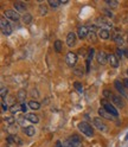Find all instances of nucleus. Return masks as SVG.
I'll return each mask as SVG.
<instances>
[{
	"label": "nucleus",
	"instance_id": "obj_1",
	"mask_svg": "<svg viewBox=\"0 0 128 147\" xmlns=\"http://www.w3.org/2000/svg\"><path fill=\"white\" fill-rule=\"evenodd\" d=\"M78 129L83 133L84 135H87V136H93L94 135V129H93V127H91L89 123H87V122H79L78 123Z\"/></svg>",
	"mask_w": 128,
	"mask_h": 147
},
{
	"label": "nucleus",
	"instance_id": "obj_2",
	"mask_svg": "<svg viewBox=\"0 0 128 147\" xmlns=\"http://www.w3.org/2000/svg\"><path fill=\"white\" fill-rule=\"evenodd\" d=\"M0 26H1V30H3V33L8 36L12 33V26L10 24V22L6 20L5 18H1V20H0Z\"/></svg>",
	"mask_w": 128,
	"mask_h": 147
},
{
	"label": "nucleus",
	"instance_id": "obj_3",
	"mask_svg": "<svg viewBox=\"0 0 128 147\" xmlns=\"http://www.w3.org/2000/svg\"><path fill=\"white\" fill-rule=\"evenodd\" d=\"M101 103L103 105V108L107 110L109 114H112L114 117H116V116L119 115V113H117V110L115 109V107H114L113 105H110L109 102H107V100H102V101H101Z\"/></svg>",
	"mask_w": 128,
	"mask_h": 147
},
{
	"label": "nucleus",
	"instance_id": "obj_4",
	"mask_svg": "<svg viewBox=\"0 0 128 147\" xmlns=\"http://www.w3.org/2000/svg\"><path fill=\"white\" fill-rule=\"evenodd\" d=\"M96 24H97L98 26L104 27L106 30H107V29H112V27H113V23H112L110 20L106 19V18H102V17H98V18H97V19H96Z\"/></svg>",
	"mask_w": 128,
	"mask_h": 147
},
{
	"label": "nucleus",
	"instance_id": "obj_5",
	"mask_svg": "<svg viewBox=\"0 0 128 147\" xmlns=\"http://www.w3.org/2000/svg\"><path fill=\"white\" fill-rule=\"evenodd\" d=\"M65 61H67V64H68L69 67H72V68H74V67H75V64L77 63V55L74 53V52H71V51L68 52Z\"/></svg>",
	"mask_w": 128,
	"mask_h": 147
},
{
	"label": "nucleus",
	"instance_id": "obj_6",
	"mask_svg": "<svg viewBox=\"0 0 128 147\" xmlns=\"http://www.w3.org/2000/svg\"><path fill=\"white\" fill-rule=\"evenodd\" d=\"M93 125L97 128L98 131H101V132H107V126H106V123H104L100 117H95V119H93Z\"/></svg>",
	"mask_w": 128,
	"mask_h": 147
},
{
	"label": "nucleus",
	"instance_id": "obj_7",
	"mask_svg": "<svg viewBox=\"0 0 128 147\" xmlns=\"http://www.w3.org/2000/svg\"><path fill=\"white\" fill-rule=\"evenodd\" d=\"M4 16L6 18H8V19L13 20V22H18V20H19V14H18L15 11H12V10H6L5 13H4Z\"/></svg>",
	"mask_w": 128,
	"mask_h": 147
},
{
	"label": "nucleus",
	"instance_id": "obj_8",
	"mask_svg": "<svg viewBox=\"0 0 128 147\" xmlns=\"http://www.w3.org/2000/svg\"><path fill=\"white\" fill-rule=\"evenodd\" d=\"M96 59H97V62H98L100 64L104 65V64H107V62H108V55H107L104 51H100V52H97Z\"/></svg>",
	"mask_w": 128,
	"mask_h": 147
},
{
	"label": "nucleus",
	"instance_id": "obj_9",
	"mask_svg": "<svg viewBox=\"0 0 128 147\" xmlns=\"http://www.w3.org/2000/svg\"><path fill=\"white\" fill-rule=\"evenodd\" d=\"M114 86H115V88L120 91V94L122 95V96H126V94H127V91H126V87H125V84H123V82H121V81H119V80H115V82H114Z\"/></svg>",
	"mask_w": 128,
	"mask_h": 147
},
{
	"label": "nucleus",
	"instance_id": "obj_10",
	"mask_svg": "<svg viewBox=\"0 0 128 147\" xmlns=\"http://www.w3.org/2000/svg\"><path fill=\"white\" fill-rule=\"evenodd\" d=\"M67 44H68V47H70V48H72L76 44V34L74 32H69L68 33V36H67Z\"/></svg>",
	"mask_w": 128,
	"mask_h": 147
},
{
	"label": "nucleus",
	"instance_id": "obj_11",
	"mask_svg": "<svg viewBox=\"0 0 128 147\" xmlns=\"http://www.w3.org/2000/svg\"><path fill=\"white\" fill-rule=\"evenodd\" d=\"M112 100H113V103H114L116 107H119V108H123V107H125V101L122 100L121 96L114 95V96L112 97Z\"/></svg>",
	"mask_w": 128,
	"mask_h": 147
},
{
	"label": "nucleus",
	"instance_id": "obj_12",
	"mask_svg": "<svg viewBox=\"0 0 128 147\" xmlns=\"http://www.w3.org/2000/svg\"><path fill=\"white\" fill-rule=\"evenodd\" d=\"M108 62L110 63V65L113 68H117L119 67V58L115 55H108Z\"/></svg>",
	"mask_w": 128,
	"mask_h": 147
},
{
	"label": "nucleus",
	"instance_id": "obj_13",
	"mask_svg": "<svg viewBox=\"0 0 128 147\" xmlns=\"http://www.w3.org/2000/svg\"><path fill=\"white\" fill-rule=\"evenodd\" d=\"M98 114L101 115V117H104V119H107V120H114V116H112V114H109L104 108H100Z\"/></svg>",
	"mask_w": 128,
	"mask_h": 147
},
{
	"label": "nucleus",
	"instance_id": "obj_14",
	"mask_svg": "<svg viewBox=\"0 0 128 147\" xmlns=\"http://www.w3.org/2000/svg\"><path fill=\"white\" fill-rule=\"evenodd\" d=\"M77 33H78V37H79L81 39H84L86 37H87V34H88V27H86V26H81V27H78Z\"/></svg>",
	"mask_w": 128,
	"mask_h": 147
},
{
	"label": "nucleus",
	"instance_id": "obj_15",
	"mask_svg": "<svg viewBox=\"0 0 128 147\" xmlns=\"http://www.w3.org/2000/svg\"><path fill=\"white\" fill-rule=\"evenodd\" d=\"M13 6H14V8H15V11H18V12H25V11H26V5H25L24 3L15 1V3L13 4Z\"/></svg>",
	"mask_w": 128,
	"mask_h": 147
},
{
	"label": "nucleus",
	"instance_id": "obj_16",
	"mask_svg": "<svg viewBox=\"0 0 128 147\" xmlns=\"http://www.w3.org/2000/svg\"><path fill=\"white\" fill-rule=\"evenodd\" d=\"M23 132H24L27 136H33V135L36 134V129H34V127H32V126L24 127V128H23Z\"/></svg>",
	"mask_w": 128,
	"mask_h": 147
},
{
	"label": "nucleus",
	"instance_id": "obj_17",
	"mask_svg": "<svg viewBox=\"0 0 128 147\" xmlns=\"http://www.w3.org/2000/svg\"><path fill=\"white\" fill-rule=\"evenodd\" d=\"M26 119H27V120H29L30 122H32V123H38V122H39V117L36 115V114H32V113L27 114V115H26Z\"/></svg>",
	"mask_w": 128,
	"mask_h": 147
},
{
	"label": "nucleus",
	"instance_id": "obj_18",
	"mask_svg": "<svg viewBox=\"0 0 128 147\" xmlns=\"http://www.w3.org/2000/svg\"><path fill=\"white\" fill-rule=\"evenodd\" d=\"M98 36L101 37V39H108L109 36H110V33H109V31L106 30V29H101V30H100Z\"/></svg>",
	"mask_w": 128,
	"mask_h": 147
},
{
	"label": "nucleus",
	"instance_id": "obj_19",
	"mask_svg": "<svg viewBox=\"0 0 128 147\" xmlns=\"http://www.w3.org/2000/svg\"><path fill=\"white\" fill-rule=\"evenodd\" d=\"M23 22H24V24H26V25L31 24V23H32V16H31L30 13H25L24 17H23Z\"/></svg>",
	"mask_w": 128,
	"mask_h": 147
},
{
	"label": "nucleus",
	"instance_id": "obj_20",
	"mask_svg": "<svg viewBox=\"0 0 128 147\" xmlns=\"http://www.w3.org/2000/svg\"><path fill=\"white\" fill-rule=\"evenodd\" d=\"M29 106H30V108L33 109V110H37V109L40 108V105L37 102V101H30V102H29Z\"/></svg>",
	"mask_w": 128,
	"mask_h": 147
},
{
	"label": "nucleus",
	"instance_id": "obj_21",
	"mask_svg": "<svg viewBox=\"0 0 128 147\" xmlns=\"http://www.w3.org/2000/svg\"><path fill=\"white\" fill-rule=\"evenodd\" d=\"M62 49H63L62 42L61 40H56V42H55V51H56V52H61Z\"/></svg>",
	"mask_w": 128,
	"mask_h": 147
},
{
	"label": "nucleus",
	"instance_id": "obj_22",
	"mask_svg": "<svg viewBox=\"0 0 128 147\" xmlns=\"http://www.w3.org/2000/svg\"><path fill=\"white\" fill-rule=\"evenodd\" d=\"M74 87H75V89L78 91V93H83V86H82V83L81 82H75L74 83Z\"/></svg>",
	"mask_w": 128,
	"mask_h": 147
},
{
	"label": "nucleus",
	"instance_id": "obj_23",
	"mask_svg": "<svg viewBox=\"0 0 128 147\" xmlns=\"http://www.w3.org/2000/svg\"><path fill=\"white\" fill-rule=\"evenodd\" d=\"M49 5L52 8H57L61 5V3H59V0H49Z\"/></svg>",
	"mask_w": 128,
	"mask_h": 147
},
{
	"label": "nucleus",
	"instance_id": "obj_24",
	"mask_svg": "<svg viewBox=\"0 0 128 147\" xmlns=\"http://www.w3.org/2000/svg\"><path fill=\"white\" fill-rule=\"evenodd\" d=\"M10 110H11V113H18V112H20L22 110V106H18V105H14V106H12L11 108H10Z\"/></svg>",
	"mask_w": 128,
	"mask_h": 147
},
{
	"label": "nucleus",
	"instance_id": "obj_25",
	"mask_svg": "<svg viewBox=\"0 0 128 147\" xmlns=\"http://www.w3.org/2000/svg\"><path fill=\"white\" fill-rule=\"evenodd\" d=\"M5 122H6V125H14L15 120H14L13 116H8V117L5 119Z\"/></svg>",
	"mask_w": 128,
	"mask_h": 147
},
{
	"label": "nucleus",
	"instance_id": "obj_26",
	"mask_svg": "<svg viewBox=\"0 0 128 147\" xmlns=\"http://www.w3.org/2000/svg\"><path fill=\"white\" fill-rule=\"evenodd\" d=\"M74 72L78 76L83 75V69H82V67H76V68H74Z\"/></svg>",
	"mask_w": 128,
	"mask_h": 147
},
{
	"label": "nucleus",
	"instance_id": "obj_27",
	"mask_svg": "<svg viewBox=\"0 0 128 147\" xmlns=\"http://www.w3.org/2000/svg\"><path fill=\"white\" fill-rule=\"evenodd\" d=\"M39 10H40V14H46L48 13V7L45 6V5H40V7H39Z\"/></svg>",
	"mask_w": 128,
	"mask_h": 147
},
{
	"label": "nucleus",
	"instance_id": "obj_28",
	"mask_svg": "<svg viewBox=\"0 0 128 147\" xmlns=\"http://www.w3.org/2000/svg\"><path fill=\"white\" fill-rule=\"evenodd\" d=\"M115 56L119 58V59H121L122 57H123V51L121 50V49H116V55Z\"/></svg>",
	"mask_w": 128,
	"mask_h": 147
},
{
	"label": "nucleus",
	"instance_id": "obj_29",
	"mask_svg": "<svg viewBox=\"0 0 128 147\" xmlns=\"http://www.w3.org/2000/svg\"><path fill=\"white\" fill-rule=\"evenodd\" d=\"M115 42H116V44H119V45H122L123 44V40H122V37L121 36H115V39H114Z\"/></svg>",
	"mask_w": 128,
	"mask_h": 147
},
{
	"label": "nucleus",
	"instance_id": "obj_30",
	"mask_svg": "<svg viewBox=\"0 0 128 147\" xmlns=\"http://www.w3.org/2000/svg\"><path fill=\"white\" fill-rule=\"evenodd\" d=\"M18 95H19V96H18V100H19V101H23L26 96H25V91L24 90H20L19 91V94H18Z\"/></svg>",
	"mask_w": 128,
	"mask_h": 147
},
{
	"label": "nucleus",
	"instance_id": "obj_31",
	"mask_svg": "<svg viewBox=\"0 0 128 147\" xmlns=\"http://www.w3.org/2000/svg\"><path fill=\"white\" fill-rule=\"evenodd\" d=\"M103 96L106 97V98H110V97H113L114 95H112V93L109 90H104L103 91Z\"/></svg>",
	"mask_w": 128,
	"mask_h": 147
},
{
	"label": "nucleus",
	"instance_id": "obj_32",
	"mask_svg": "<svg viewBox=\"0 0 128 147\" xmlns=\"http://www.w3.org/2000/svg\"><path fill=\"white\" fill-rule=\"evenodd\" d=\"M7 88H1V100H5V97H6V94H7Z\"/></svg>",
	"mask_w": 128,
	"mask_h": 147
},
{
	"label": "nucleus",
	"instance_id": "obj_33",
	"mask_svg": "<svg viewBox=\"0 0 128 147\" xmlns=\"http://www.w3.org/2000/svg\"><path fill=\"white\" fill-rule=\"evenodd\" d=\"M62 146H63V147H74V146H72V144H71V141H70L69 139H68L67 141H64V142L62 144Z\"/></svg>",
	"mask_w": 128,
	"mask_h": 147
},
{
	"label": "nucleus",
	"instance_id": "obj_34",
	"mask_svg": "<svg viewBox=\"0 0 128 147\" xmlns=\"http://www.w3.org/2000/svg\"><path fill=\"white\" fill-rule=\"evenodd\" d=\"M107 4L110 6V7H116L117 6V3L116 1H109V0H107Z\"/></svg>",
	"mask_w": 128,
	"mask_h": 147
},
{
	"label": "nucleus",
	"instance_id": "obj_35",
	"mask_svg": "<svg viewBox=\"0 0 128 147\" xmlns=\"http://www.w3.org/2000/svg\"><path fill=\"white\" fill-rule=\"evenodd\" d=\"M89 38H90V40L95 42V40H96V34H95V32H91V33L89 34Z\"/></svg>",
	"mask_w": 128,
	"mask_h": 147
},
{
	"label": "nucleus",
	"instance_id": "obj_36",
	"mask_svg": "<svg viewBox=\"0 0 128 147\" xmlns=\"http://www.w3.org/2000/svg\"><path fill=\"white\" fill-rule=\"evenodd\" d=\"M20 106H22V112H24V113H25V112H26V110H27V107H26L25 102H23V103H22Z\"/></svg>",
	"mask_w": 128,
	"mask_h": 147
},
{
	"label": "nucleus",
	"instance_id": "obj_37",
	"mask_svg": "<svg viewBox=\"0 0 128 147\" xmlns=\"http://www.w3.org/2000/svg\"><path fill=\"white\" fill-rule=\"evenodd\" d=\"M1 106H3V110H7V109H8V108H7V105L5 103L4 100H1Z\"/></svg>",
	"mask_w": 128,
	"mask_h": 147
},
{
	"label": "nucleus",
	"instance_id": "obj_38",
	"mask_svg": "<svg viewBox=\"0 0 128 147\" xmlns=\"http://www.w3.org/2000/svg\"><path fill=\"white\" fill-rule=\"evenodd\" d=\"M103 11H104V13H106L108 17H112V16H113V14H112V12H109V10H103Z\"/></svg>",
	"mask_w": 128,
	"mask_h": 147
},
{
	"label": "nucleus",
	"instance_id": "obj_39",
	"mask_svg": "<svg viewBox=\"0 0 128 147\" xmlns=\"http://www.w3.org/2000/svg\"><path fill=\"white\" fill-rule=\"evenodd\" d=\"M123 84H125V87L128 89V78H125V80H123Z\"/></svg>",
	"mask_w": 128,
	"mask_h": 147
},
{
	"label": "nucleus",
	"instance_id": "obj_40",
	"mask_svg": "<svg viewBox=\"0 0 128 147\" xmlns=\"http://www.w3.org/2000/svg\"><path fill=\"white\" fill-rule=\"evenodd\" d=\"M56 147H63V146H62V142H61V141H57V142H56Z\"/></svg>",
	"mask_w": 128,
	"mask_h": 147
},
{
	"label": "nucleus",
	"instance_id": "obj_41",
	"mask_svg": "<svg viewBox=\"0 0 128 147\" xmlns=\"http://www.w3.org/2000/svg\"><path fill=\"white\" fill-rule=\"evenodd\" d=\"M59 3H61V4H67L68 0H59Z\"/></svg>",
	"mask_w": 128,
	"mask_h": 147
},
{
	"label": "nucleus",
	"instance_id": "obj_42",
	"mask_svg": "<svg viewBox=\"0 0 128 147\" xmlns=\"http://www.w3.org/2000/svg\"><path fill=\"white\" fill-rule=\"evenodd\" d=\"M125 53H126V56L128 57V50H126V51H125Z\"/></svg>",
	"mask_w": 128,
	"mask_h": 147
},
{
	"label": "nucleus",
	"instance_id": "obj_43",
	"mask_svg": "<svg viewBox=\"0 0 128 147\" xmlns=\"http://www.w3.org/2000/svg\"><path fill=\"white\" fill-rule=\"evenodd\" d=\"M126 97H127V100H128V91H127V94H126Z\"/></svg>",
	"mask_w": 128,
	"mask_h": 147
},
{
	"label": "nucleus",
	"instance_id": "obj_44",
	"mask_svg": "<svg viewBox=\"0 0 128 147\" xmlns=\"http://www.w3.org/2000/svg\"><path fill=\"white\" fill-rule=\"evenodd\" d=\"M127 74H128V70H127Z\"/></svg>",
	"mask_w": 128,
	"mask_h": 147
},
{
	"label": "nucleus",
	"instance_id": "obj_45",
	"mask_svg": "<svg viewBox=\"0 0 128 147\" xmlns=\"http://www.w3.org/2000/svg\"><path fill=\"white\" fill-rule=\"evenodd\" d=\"M127 40H128V39H127Z\"/></svg>",
	"mask_w": 128,
	"mask_h": 147
}]
</instances>
